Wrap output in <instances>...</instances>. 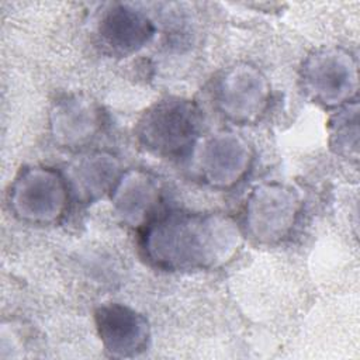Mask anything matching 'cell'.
I'll return each mask as SVG.
<instances>
[{"label": "cell", "mask_w": 360, "mask_h": 360, "mask_svg": "<svg viewBox=\"0 0 360 360\" xmlns=\"http://www.w3.org/2000/svg\"><path fill=\"white\" fill-rule=\"evenodd\" d=\"M201 177L212 187L226 188L238 183L252 163V148L233 132H221L210 138L198 156Z\"/></svg>", "instance_id": "8"}, {"label": "cell", "mask_w": 360, "mask_h": 360, "mask_svg": "<svg viewBox=\"0 0 360 360\" xmlns=\"http://www.w3.org/2000/svg\"><path fill=\"white\" fill-rule=\"evenodd\" d=\"M305 94L323 107H338L357 91V63L343 48H321L307 56L301 66Z\"/></svg>", "instance_id": "4"}, {"label": "cell", "mask_w": 360, "mask_h": 360, "mask_svg": "<svg viewBox=\"0 0 360 360\" xmlns=\"http://www.w3.org/2000/svg\"><path fill=\"white\" fill-rule=\"evenodd\" d=\"M7 201L20 221L52 225L65 215L69 201L68 180L46 166L22 167L10 184Z\"/></svg>", "instance_id": "3"}, {"label": "cell", "mask_w": 360, "mask_h": 360, "mask_svg": "<svg viewBox=\"0 0 360 360\" xmlns=\"http://www.w3.org/2000/svg\"><path fill=\"white\" fill-rule=\"evenodd\" d=\"M155 25L142 13L127 4H111L97 27L98 44L112 56H129L142 49L153 37Z\"/></svg>", "instance_id": "9"}, {"label": "cell", "mask_w": 360, "mask_h": 360, "mask_svg": "<svg viewBox=\"0 0 360 360\" xmlns=\"http://www.w3.org/2000/svg\"><path fill=\"white\" fill-rule=\"evenodd\" d=\"M212 96L218 111L226 120L239 125L252 124L269 105L270 84L257 68L235 65L217 79Z\"/></svg>", "instance_id": "6"}, {"label": "cell", "mask_w": 360, "mask_h": 360, "mask_svg": "<svg viewBox=\"0 0 360 360\" xmlns=\"http://www.w3.org/2000/svg\"><path fill=\"white\" fill-rule=\"evenodd\" d=\"M300 194L281 183H263L245 204V232L259 243H276L288 236L300 215Z\"/></svg>", "instance_id": "5"}, {"label": "cell", "mask_w": 360, "mask_h": 360, "mask_svg": "<svg viewBox=\"0 0 360 360\" xmlns=\"http://www.w3.org/2000/svg\"><path fill=\"white\" fill-rule=\"evenodd\" d=\"M101 124L100 107L82 96L59 100L51 112L52 136L59 145L66 148H80L91 142Z\"/></svg>", "instance_id": "10"}, {"label": "cell", "mask_w": 360, "mask_h": 360, "mask_svg": "<svg viewBox=\"0 0 360 360\" xmlns=\"http://www.w3.org/2000/svg\"><path fill=\"white\" fill-rule=\"evenodd\" d=\"M201 131V111L183 97H165L141 115L135 134L150 153L165 159H180L195 146Z\"/></svg>", "instance_id": "2"}, {"label": "cell", "mask_w": 360, "mask_h": 360, "mask_svg": "<svg viewBox=\"0 0 360 360\" xmlns=\"http://www.w3.org/2000/svg\"><path fill=\"white\" fill-rule=\"evenodd\" d=\"M121 174L120 163L112 155L94 152L70 167V186L80 200L89 202L111 193Z\"/></svg>", "instance_id": "12"}, {"label": "cell", "mask_w": 360, "mask_h": 360, "mask_svg": "<svg viewBox=\"0 0 360 360\" xmlns=\"http://www.w3.org/2000/svg\"><path fill=\"white\" fill-rule=\"evenodd\" d=\"M96 328L104 349L114 357H135L150 339L148 319L131 307L111 302L97 308Z\"/></svg>", "instance_id": "7"}, {"label": "cell", "mask_w": 360, "mask_h": 360, "mask_svg": "<svg viewBox=\"0 0 360 360\" xmlns=\"http://www.w3.org/2000/svg\"><path fill=\"white\" fill-rule=\"evenodd\" d=\"M240 245V228L225 214L170 211L141 226L143 257L167 271L219 267L236 255Z\"/></svg>", "instance_id": "1"}, {"label": "cell", "mask_w": 360, "mask_h": 360, "mask_svg": "<svg viewBox=\"0 0 360 360\" xmlns=\"http://www.w3.org/2000/svg\"><path fill=\"white\" fill-rule=\"evenodd\" d=\"M111 200L124 222L143 226L158 215L160 188L156 179L149 173L134 169L120 176L111 190Z\"/></svg>", "instance_id": "11"}, {"label": "cell", "mask_w": 360, "mask_h": 360, "mask_svg": "<svg viewBox=\"0 0 360 360\" xmlns=\"http://www.w3.org/2000/svg\"><path fill=\"white\" fill-rule=\"evenodd\" d=\"M357 141V103L354 101L353 105L345 107L330 120V145L338 153L356 158Z\"/></svg>", "instance_id": "13"}]
</instances>
